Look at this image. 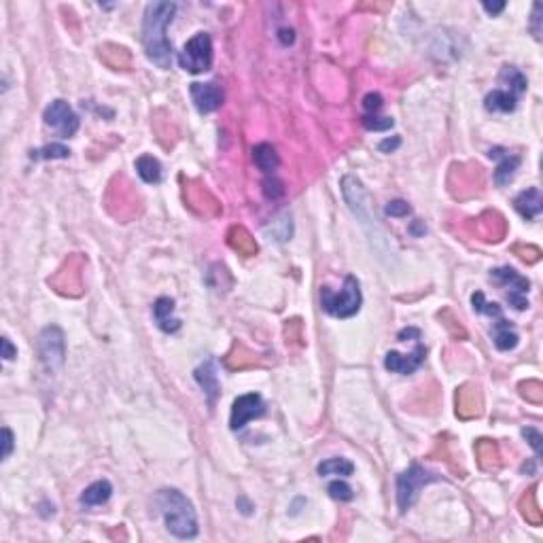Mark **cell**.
<instances>
[{"mask_svg": "<svg viewBox=\"0 0 543 543\" xmlns=\"http://www.w3.org/2000/svg\"><path fill=\"white\" fill-rule=\"evenodd\" d=\"M176 13L174 3H151L145 13L142 24V43L147 58L159 68H170L172 64V45L166 39V28Z\"/></svg>", "mask_w": 543, "mask_h": 543, "instance_id": "cell-1", "label": "cell"}, {"mask_svg": "<svg viewBox=\"0 0 543 543\" xmlns=\"http://www.w3.org/2000/svg\"><path fill=\"white\" fill-rule=\"evenodd\" d=\"M157 507L166 522V528L178 539H193L197 535V518L191 501L176 488H164L157 492Z\"/></svg>", "mask_w": 543, "mask_h": 543, "instance_id": "cell-2", "label": "cell"}, {"mask_svg": "<svg viewBox=\"0 0 543 543\" xmlns=\"http://www.w3.org/2000/svg\"><path fill=\"white\" fill-rule=\"evenodd\" d=\"M321 306L327 315L338 319H350L361 308V289L355 276H346L340 293H334L329 287L321 289Z\"/></svg>", "mask_w": 543, "mask_h": 543, "instance_id": "cell-3", "label": "cell"}, {"mask_svg": "<svg viewBox=\"0 0 543 543\" xmlns=\"http://www.w3.org/2000/svg\"><path fill=\"white\" fill-rule=\"evenodd\" d=\"M435 480H437L435 473L427 471L425 467H420V465H416V463H414L410 469H405V471L397 477V503H399L401 513H405V511L414 505V501L418 499V492H420L427 484H431V482H435Z\"/></svg>", "mask_w": 543, "mask_h": 543, "instance_id": "cell-4", "label": "cell"}, {"mask_svg": "<svg viewBox=\"0 0 543 543\" xmlns=\"http://www.w3.org/2000/svg\"><path fill=\"white\" fill-rule=\"evenodd\" d=\"M178 64L191 75L210 71L212 64V41L206 32H197L178 54Z\"/></svg>", "mask_w": 543, "mask_h": 543, "instance_id": "cell-5", "label": "cell"}, {"mask_svg": "<svg viewBox=\"0 0 543 543\" xmlns=\"http://www.w3.org/2000/svg\"><path fill=\"white\" fill-rule=\"evenodd\" d=\"M39 357L43 365L54 374L64 365L66 357V344H64V334L60 327H47L39 336Z\"/></svg>", "mask_w": 543, "mask_h": 543, "instance_id": "cell-6", "label": "cell"}, {"mask_svg": "<svg viewBox=\"0 0 543 543\" xmlns=\"http://www.w3.org/2000/svg\"><path fill=\"white\" fill-rule=\"evenodd\" d=\"M83 259L79 255L71 257L60 269L54 279H49V285L60 293V295H71L77 298L83 291Z\"/></svg>", "mask_w": 543, "mask_h": 543, "instance_id": "cell-7", "label": "cell"}, {"mask_svg": "<svg viewBox=\"0 0 543 543\" xmlns=\"http://www.w3.org/2000/svg\"><path fill=\"white\" fill-rule=\"evenodd\" d=\"M490 279H492V281H496V283H499V285H503V287H509V291H507V300H509V304H511L515 310H524V308H528V302H526L528 281H526V279H522L515 269H511V267H496V269H492Z\"/></svg>", "mask_w": 543, "mask_h": 543, "instance_id": "cell-8", "label": "cell"}, {"mask_svg": "<svg viewBox=\"0 0 543 543\" xmlns=\"http://www.w3.org/2000/svg\"><path fill=\"white\" fill-rule=\"evenodd\" d=\"M45 123L54 128L62 138H71L79 130V117L64 100H54L45 109Z\"/></svg>", "mask_w": 543, "mask_h": 543, "instance_id": "cell-9", "label": "cell"}, {"mask_svg": "<svg viewBox=\"0 0 543 543\" xmlns=\"http://www.w3.org/2000/svg\"><path fill=\"white\" fill-rule=\"evenodd\" d=\"M265 412V403L261 399V395L257 393H248V395H242L233 401L231 405V418H229V427L233 431L242 429L248 420L252 418H259L261 414Z\"/></svg>", "mask_w": 543, "mask_h": 543, "instance_id": "cell-10", "label": "cell"}, {"mask_svg": "<svg viewBox=\"0 0 543 543\" xmlns=\"http://www.w3.org/2000/svg\"><path fill=\"white\" fill-rule=\"evenodd\" d=\"M185 202L200 214H206V216H214L221 212V206L219 202L210 195V191L200 185L197 181H189L185 185Z\"/></svg>", "mask_w": 543, "mask_h": 543, "instance_id": "cell-11", "label": "cell"}, {"mask_svg": "<svg viewBox=\"0 0 543 543\" xmlns=\"http://www.w3.org/2000/svg\"><path fill=\"white\" fill-rule=\"evenodd\" d=\"M425 355H427V348H425L420 342H416V348H414V353H410V355H399V353L391 350V353L386 355V359H384V367H386L389 372L408 376V374L416 372V370L422 365Z\"/></svg>", "mask_w": 543, "mask_h": 543, "instance_id": "cell-12", "label": "cell"}, {"mask_svg": "<svg viewBox=\"0 0 543 543\" xmlns=\"http://www.w3.org/2000/svg\"><path fill=\"white\" fill-rule=\"evenodd\" d=\"M189 92L200 113H212L223 104V92L214 83H191Z\"/></svg>", "mask_w": 543, "mask_h": 543, "instance_id": "cell-13", "label": "cell"}, {"mask_svg": "<svg viewBox=\"0 0 543 543\" xmlns=\"http://www.w3.org/2000/svg\"><path fill=\"white\" fill-rule=\"evenodd\" d=\"M456 414L463 420L482 414V393L475 384H465L456 391Z\"/></svg>", "mask_w": 543, "mask_h": 543, "instance_id": "cell-14", "label": "cell"}, {"mask_svg": "<svg viewBox=\"0 0 543 543\" xmlns=\"http://www.w3.org/2000/svg\"><path fill=\"white\" fill-rule=\"evenodd\" d=\"M195 380L200 382V386L204 389L206 397H208V405L212 408L216 397L221 395V384H219V374H216V361L214 359H206L197 370H195Z\"/></svg>", "mask_w": 543, "mask_h": 543, "instance_id": "cell-15", "label": "cell"}, {"mask_svg": "<svg viewBox=\"0 0 543 543\" xmlns=\"http://www.w3.org/2000/svg\"><path fill=\"white\" fill-rule=\"evenodd\" d=\"M488 155L499 159V166H496V170H494V183H496L499 187L509 185L511 178H513V174H515V170H518V166H520V157H518V155H511V153H507V151H503V149H499V147L490 149Z\"/></svg>", "mask_w": 543, "mask_h": 543, "instance_id": "cell-16", "label": "cell"}, {"mask_svg": "<svg viewBox=\"0 0 543 543\" xmlns=\"http://www.w3.org/2000/svg\"><path fill=\"white\" fill-rule=\"evenodd\" d=\"M513 206L515 210L528 219V221H535L539 214H541V208H543V197H541V191L537 187H530L526 191H522L515 200H513Z\"/></svg>", "mask_w": 543, "mask_h": 543, "instance_id": "cell-17", "label": "cell"}, {"mask_svg": "<svg viewBox=\"0 0 543 543\" xmlns=\"http://www.w3.org/2000/svg\"><path fill=\"white\" fill-rule=\"evenodd\" d=\"M174 312V302L170 298H159L153 306V317H155V323L161 331L166 334H172L181 327V321L172 317Z\"/></svg>", "mask_w": 543, "mask_h": 543, "instance_id": "cell-18", "label": "cell"}, {"mask_svg": "<svg viewBox=\"0 0 543 543\" xmlns=\"http://www.w3.org/2000/svg\"><path fill=\"white\" fill-rule=\"evenodd\" d=\"M227 244H229L236 252H240L242 257H252V255H257V242H255V238H252L242 225H233V227L227 231Z\"/></svg>", "mask_w": 543, "mask_h": 543, "instance_id": "cell-19", "label": "cell"}, {"mask_svg": "<svg viewBox=\"0 0 543 543\" xmlns=\"http://www.w3.org/2000/svg\"><path fill=\"white\" fill-rule=\"evenodd\" d=\"M492 340H494V346L499 350H511L518 346V334L513 331L511 323L501 315V317H494V327H492Z\"/></svg>", "mask_w": 543, "mask_h": 543, "instance_id": "cell-20", "label": "cell"}, {"mask_svg": "<svg viewBox=\"0 0 543 543\" xmlns=\"http://www.w3.org/2000/svg\"><path fill=\"white\" fill-rule=\"evenodd\" d=\"M252 159H255V166L267 176L274 174V170L279 168V155H276L274 147L267 142H261L252 149Z\"/></svg>", "mask_w": 543, "mask_h": 543, "instance_id": "cell-21", "label": "cell"}, {"mask_svg": "<svg viewBox=\"0 0 543 543\" xmlns=\"http://www.w3.org/2000/svg\"><path fill=\"white\" fill-rule=\"evenodd\" d=\"M475 456H477V463L484 471H492L501 465L499 446L490 439H480L475 444Z\"/></svg>", "mask_w": 543, "mask_h": 543, "instance_id": "cell-22", "label": "cell"}, {"mask_svg": "<svg viewBox=\"0 0 543 543\" xmlns=\"http://www.w3.org/2000/svg\"><path fill=\"white\" fill-rule=\"evenodd\" d=\"M494 227L496 229H501V231H505V219L501 216V214H496V212H484L480 219H477V231H480V236L484 238V240H492V242H499L503 236H499L496 231H494Z\"/></svg>", "mask_w": 543, "mask_h": 543, "instance_id": "cell-23", "label": "cell"}, {"mask_svg": "<svg viewBox=\"0 0 543 543\" xmlns=\"http://www.w3.org/2000/svg\"><path fill=\"white\" fill-rule=\"evenodd\" d=\"M113 494V486L111 482L106 480H100V482H94L92 486L85 488V492L81 494V503L83 505H90V507H96V505H104Z\"/></svg>", "mask_w": 543, "mask_h": 543, "instance_id": "cell-24", "label": "cell"}, {"mask_svg": "<svg viewBox=\"0 0 543 543\" xmlns=\"http://www.w3.org/2000/svg\"><path fill=\"white\" fill-rule=\"evenodd\" d=\"M515 102H518V98L513 94H509L507 90H494L492 94L486 96L484 106L490 113H509L515 109Z\"/></svg>", "mask_w": 543, "mask_h": 543, "instance_id": "cell-25", "label": "cell"}, {"mask_svg": "<svg viewBox=\"0 0 543 543\" xmlns=\"http://www.w3.org/2000/svg\"><path fill=\"white\" fill-rule=\"evenodd\" d=\"M136 172H138V176H140L145 183H149V185H155V183L161 181V166H159V161H157L153 155H142V157H138V159H136Z\"/></svg>", "mask_w": 543, "mask_h": 543, "instance_id": "cell-26", "label": "cell"}, {"mask_svg": "<svg viewBox=\"0 0 543 543\" xmlns=\"http://www.w3.org/2000/svg\"><path fill=\"white\" fill-rule=\"evenodd\" d=\"M499 81L501 83H505L507 85V92L509 94H513L515 98L520 96V94H524L526 92V77L515 68V66H503V71H501V75H499Z\"/></svg>", "mask_w": 543, "mask_h": 543, "instance_id": "cell-27", "label": "cell"}, {"mask_svg": "<svg viewBox=\"0 0 543 543\" xmlns=\"http://www.w3.org/2000/svg\"><path fill=\"white\" fill-rule=\"evenodd\" d=\"M535 488H537V486H532V488L520 499V511H522V515H524V520H526L528 524L539 526L541 520H543V515H541V507H539V503H537Z\"/></svg>", "mask_w": 543, "mask_h": 543, "instance_id": "cell-28", "label": "cell"}, {"mask_svg": "<svg viewBox=\"0 0 543 543\" xmlns=\"http://www.w3.org/2000/svg\"><path fill=\"white\" fill-rule=\"evenodd\" d=\"M100 58L109 64V66H113V68H128L130 66V54H128V49H123V47H117V45H104V47H100Z\"/></svg>", "mask_w": 543, "mask_h": 543, "instance_id": "cell-29", "label": "cell"}, {"mask_svg": "<svg viewBox=\"0 0 543 543\" xmlns=\"http://www.w3.org/2000/svg\"><path fill=\"white\" fill-rule=\"evenodd\" d=\"M319 475H353L355 465L346 458H329L319 465Z\"/></svg>", "mask_w": 543, "mask_h": 543, "instance_id": "cell-30", "label": "cell"}, {"mask_svg": "<svg viewBox=\"0 0 543 543\" xmlns=\"http://www.w3.org/2000/svg\"><path fill=\"white\" fill-rule=\"evenodd\" d=\"M68 155L71 151L64 145H47L43 149L30 151V159H64Z\"/></svg>", "mask_w": 543, "mask_h": 543, "instance_id": "cell-31", "label": "cell"}, {"mask_svg": "<svg viewBox=\"0 0 543 543\" xmlns=\"http://www.w3.org/2000/svg\"><path fill=\"white\" fill-rule=\"evenodd\" d=\"M520 395L530 401V403H541L543 401V384L539 380H526L520 384Z\"/></svg>", "mask_w": 543, "mask_h": 543, "instance_id": "cell-32", "label": "cell"}, {"mask_svg": "<svg viewBox=\"0 0 543 543\" xmlns=\"http://www.w3.org/2000/svg\"><path fill=\"white\" fill-rule=\"evenodd\" d=\"M393 119L389 117H376V115H365L363 117V126L367 130H374V132H384V130H391L393 128Z\"/></svg>", "mask_w": 543, "mask_h": 543, "instance_id": "cell-33", "label": "cell"}, {"mask_svg": "<svg viewBox=\"0 0 543 543\" xmlns=\"http://www.w3.org/2000/svg\"><path fill=\"white\" fill-rule=\"evenodd\" d=\"M327 490H329V494H331L336 501H350V499L355 496V494H353V488H350L346 482H340V480H338V482H331Z\"/></svg>", "mask_w": 543, "mask_h": 543, "instance_id": "cell-34", "label": "cell"}, {"mask_svg": "<svg viewBox=\"0 0 543 543\" xmlns=\"http://www.w3.org/2000/svg\"><path fill=\"white\" fill-rule=\"evenodd\" d=\"M384 212H386L389 216H408V214L412 212V208H410V204H408V202H403V200H395V202H389V204H386Z\"/></svg>", "mask_w": 543, "mask_h": 543, "instance_id": "cell-35", "label": "cell"}, {"mask_svg": "<svg viewBox=\"0 0 543 543\" xmlns=\"http://www.w3.org/2000/svg\"><path fill=\"white\" fill-rule=\"evenodd\" d=\"M263 191H265V195H267V197H272V200H276V197H281V195L285 193L283 183H281V181H276V178H269V176L263 181Z\"/></svg>", "mask_w": 543, "mask_h": 543, "instance_id": "cell-36", "label": "cell"}, {"mask_svg": "<svg viewBox=\"0 0 543 543\" xmlns=\"http://www.w3.org/2000/svg\"><path fill=\"white\" fill-rule=\"evenodd\" d=\"M522 435H524V437H526V441L532 446L535 454H537V456H541V441H543L541 433H539L537 429H532V427H526V429H522Z\"/></svg>", "mask_w": 543, "mask_h": 543, "instance_id": "cell-37", "label": "cell"}, {"mask_svg": "<svg viewBox=\"0 0 543 543\" xmlns=\"http://www.w3.org/2000/svg\"><path fill=\"white\" fill-rule=\"evenodd\" d=\"M541 11H543V7H541L539 3H535V7H532V22H530V30H532V35H535V39H537V41L541 39Z\"/></svg>", "mask_w": 543, "mask_h": 543, "instance_id": "cell-38", "label": "cell"}, {"mask_svg": "<svg viewBox=\"0 0 543 543\" xmlns=\"http://www.w3.org/2000/svg\"><path fill=\"white\" fill-rule=\"evenodd\" d=\"M363 106H365V111H370V115L376 113V111H380V106H382V96H380V94H367V96L363 98Z\"/></svg>", "mask_w": 543, "mask_h": 543, "instance_id": "cell-39", "label": "cell"}, {"mask_svg": "<svg viewBox=\"0 0 543 543\" xmlns=\"http://www.w3.org/2000/svg\"><path fill=\"white\" fill-rule=\"evenodd\" d=\"M13 452V433L9 427L3 429V458H9Z\"/></svg>", "mask_w": 543, "mask_h": 543, "instance_id": "cell-40", "label": "cell"}, {"mask_svg": "<svg viewBox=\"0 0 543 543\" xmlns=\"http://www.w3.org/2000/svg\"><path fill=\"white\" fill-rule=\"evenodd\" d=\"M13 357H16V348H13L11 340H9V338H3V359H5V361H11Z\"/></svg>", "mask_w": 543, "mask_h": 543, "instance_id": "cell-41", "label": "cell"}, {"mask_svg": "<svg viewBox=\"0 0 543 543\" xmlns=\"http://www.w3.org/2000/svg\"><path fill=\"white\" fill-rule=\"evenodd\" d=\"M399 147V138H393V140H384V142H380V151H393V149H397Z\"/></svg>", "mask_w": 543, "mask_h": 543, "instance_id": "cell-42", "label": "cell"}, {"mask_svg": "<svg viewBox=\"0 0 543 543\" xmlns=\"http://www.w3.org/2000/svg\"><path fill=\"white\" fill-rule=\"evenodd\" d=\"M484 9H486L488 13H492V16H494V13H501V11L505 9V5H503V3H494V5H490V3H484Z\"/></svg>", "mask_w": 543, "mask_h": 543, "instance_id": "cell-43", "label": "cell"}, {"mask_svg": "<svg viewBox=\"0 0 543 543\" xmlns=\"http://www.w3.org/2000/svg\"><path fill=\"white\" fill-rule=\"evenodd\" d=\"M281 39H283L285 45H287V43H293V30H281Z\"/></svg>", "mask_w": 543, "mask_h": 543, "instance_id": "cell-44", "label": "cell"}]
</instances>
